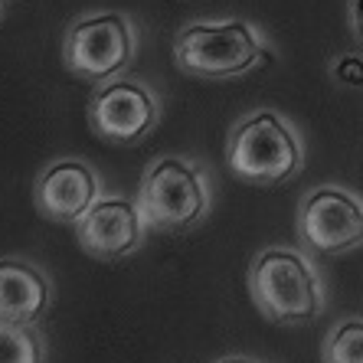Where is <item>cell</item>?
<instances>
[{
	"label": "cell",
	"mask_w": 363,
	"mask_h": 363,
	"mask_svg": "<svg viewBox=\"0 0 363 363\" xmlns=\"http://www.w3.org/2000/svg\"><path fill=\"white\" fill-rule=\"evenodd\" d=\"M249 295L275 324H308L324 311V285L311 259L295 249H265L249 269Z\"/></svg>",
	"instance_id": "cell-1"
},
{
	"label": "cell",
	"mask_w": 363,
	"mask_h": 363,
	"mask_svg": "<svg viewBox=\"0 0 363 363\" xmlns=\"http://www.w3.org/2000/svg\"><path fill=\"white\" fill-rule=\"evenodd\" d=\"M233 174L249 184H285L301 170L304 151L298 135L275 111H259L229 135L226 147Z\"/></svg>",
	"instance_id": "cell-2"
},
{
	"label": "cell",
	"mask_w": 363,
	"mask_h": 363,
	"mask_svg": "<svg viewBox=\"0 0 363 363\" xmlns=\"http://www.w3.org/2000/svg\"><path fill=\"white\" fill-rule=\"evenodd\" d=\"M144 220L161 233H186L210 210V190L203 170L184 157H161L147 167L138 194Z\"/></svg>",
	"instance_id": "cell-3"
},
{
	"label": "cell",
	"mask_w": 363,
	"mask_h": 363,
	"mask_svg": "<svg viewBox=\"0 0 363 363\" xmlns=\"http://www.w3.org/2000/svg\"><path fill=\"white\" fill-rule=\"evenodd\" d=\"M262 43L242 20L226 23H194L174 43V60L184 72L200 79L242 76L262 60Z\"/></svg>",
	"instance_id": "cell-4"
},
{
	"label": "cell",
	"mask_w": 363,
	"mask_h": 363,
	"mask_svg": "<svg viewBox=\"0 0 363 363\" xmlns=\"http://www.w3.org/2000/svg\"><path fill=\"white\" fill-rule=\"evenodd\" d=\"M135 30L121 13H99L79 20L66 36L62 60L72 76L85 82H108L131 62Z\"/></svg>",
	"instance_id": "cell-5"
},
{
	"label": "cell",
	"mask_w": 363,
	"mask_h": 363,
	"mask_svg": "<svg viewBox=\"0 0 363 363\" xmlns=\"http://www.w3.org/2000/svg\"><path fill=\"white\" fill-rule=\"evenodd\" d=\"M298 233L314 252H350L363 245V200L340 186H318L301 200Z\"/></svg>",
	"instance_id": "cell-6"
},
{
	"label": "cell",
	"mask_w": 363,
	"mask_h": 363,
	"mask_svg": "<svg viewBox=\"0 0 363 363\" xmlns=\"http://www.w3.org/2000/svg\"><path fill=\"white\" fill-rule=\"evenodd\" d=\"M79 245L92 259L101 262H118L125 255L138 252L147 239V220L138 203L121 200V196H105L95 200L92 210L76 223Z\"/></svg>",
	"instance_id": "cell-7"
},
{
	"label": "cell",
	"mask_w": 363,
	"mask_h": 363,
	"mask_svg": "<svg viewBox=\"0 0 363 363\" xmlns=\"http://www.w3.org/2000/svg\"><path fill=\"white\" fill-rule=\"evenodd\" d=\"M89 121L105 141H138L157 121V101L138 82H108L89 101Z\"/></svg>",
	"instance_id": "cell-8"
},
{
	"label": "cell",
	"mask_w": 363,
	"mask_h": 363,
	"mask_svg": "<svg viewBox=\"0 0 363 363\" xmlns=\"http://www.w3.org/2000/svg\"><path fill=\"white\" fill-rule=\"evenodd\" d=\"M33 196L43 216L76 226L99 200V177L82 161H56L36 177Z\"/></svg>",
	"instance_id": "cell-9"
},
{
	"label": "cell",
	"mask_w": 363,
	"mask_h": 363,
	"mask_svg": "<svg viewBox=\"0 0 363 363\" xmlns=\"http://www.w3.org/2000/svg\"><path fill=\"white\" fill-rule=\"evenodd\" d=\"M52 301V285L40 265L0 259V321L36 324Z\"/></svg>",
	"instance_id": "cell-10"
},
{
	"label": "cell",
	"mask_w": 363,
	"mask_h": 363,
	"mask_svg": "<svg viewBox=\"0 0 363 363\" xmlns=\"http://www.w3.org/2000/svg\"><path fill=\"white\" fill-rule=\"evenodd\" d=\"M0 363H46V340L36 324L0 321Z\"/></svg>",
	"instance_id": "cell-11"
},
{
	"label": "cell",
	"mask_w": 363,
	"mask_h": 363,
	"mask_svg": "<svg viewBox=\"0 0 363 363\" xmlns=\"http://www.w3.org/2000/svg\"><path fill=\"white\" fill-rule=\"evenodd\" d=\"M324 363H363V318H344L328 330L321 347Z\"/></svg>",
	"instance_id": "cell-12"
},
{
	"label": "cell",
	"mask_w": 363,
	"mask_h": 363,
	"mask_svg": "<svg viewBox=\"0 0 363 363\" xmlns=\"http://www.w3.org/2000/svg\"><path fill=\"white\" fill-rule=\"evenodd\" d=\"M334 79L347 89H363V60L360 56H340L334 62Z\"/></svg>",
	"instance_id": "cell-13"
},
{
	"label": "cell",
	"mask_w": 363,
	"mask_h": 363,
	"mask_svg": "<svg viewBox=\"0 0 363 363\" xmlns=\"http://www.w3.org/2000/svg\"><path fill=\"white\" fill-rule=\"evenodd\" d=\"M350 26L357 40H363V0H350Z\"/></svg>",
	"instance_id": "cell-14"
},
{
	"label": "cell",
	"mask_w": 363,
	"mask_h": 363,
	"mask_svg": "<svg viewBox=\"0 0 363 363\" xmlns=\"http://www.w3.org/2000/svg\"><path fill=\"white\" fill-rule=\"evenodd\" d=\"M216 363H259V360H252V357H223Z\"/></svg>",
	"instance_id": "cell-15"
},
{
	"label": "cell",
	"mask_w": 363,
	"mask_h": 363,
	"mask_svg": "<svg viewBox=\"0 0 363 363\" xmlns=\"http://www.w3.org/2000/svg\"><path fill=\"white\" fill-rule=\"evenodd\" d=\"M0 17H4V0H0Z\"/></svg>",
	"instance_id": "cell-16"
}]
</instances>
